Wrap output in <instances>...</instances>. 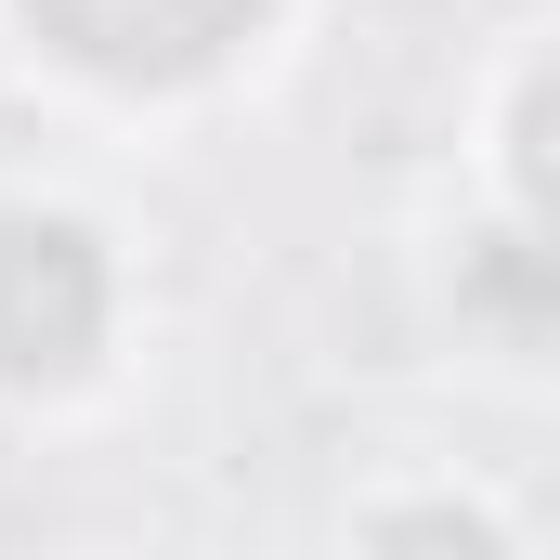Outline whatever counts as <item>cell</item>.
I'll return each instance as SVG.
<instances>
[{"mask_svg": "<svg viewBox=\"0 0 560 560\" xmlns=\"http://www.w3.org/2000/svg\"><path fill=\"white\" fill-rule=\"evenodd\" d=\"M105 339V261L79 222H0V378H66Z\"/></svg>", "mask_w": 560, "mask_h": 560, "instance_id": "cell-1", "label": "cell"}, {"mask_svg": "<svg viewBox=\"0 0 560 560\" xmlns=\"http://www.w3.org/2000/svg\"><path fill=\"white\" fill-rule=\"evenodd\" d=\"M26 13L52 52H79L105 79H196L261 26V0H26Z\"/></svg>", "mask_w": 560, "mask_h": 560, "instance_id": "cell-2", "label": "cell"}]
</instances>
